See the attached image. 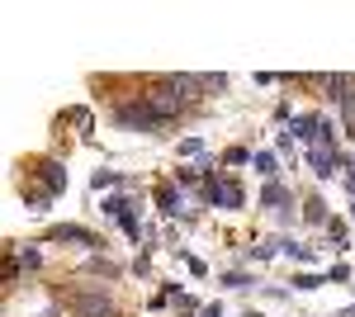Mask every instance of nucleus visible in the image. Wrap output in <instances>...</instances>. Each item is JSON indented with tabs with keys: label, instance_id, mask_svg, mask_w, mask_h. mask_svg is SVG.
<instances>
[{
	"label": "nucleus",
	"instance_id": "19",
	"mask_svg": "<svg viewBox=\"0 0 355 317\" xmlns=\"http://www.w3.org/2000/svg\"><path fill=\"white\" fill-rule=\"evenodd\" d=\"M346 280H351V270H346V265H331V270H327V284H346Z\"/></svg>",
	"mask_w": 355,
	"mask_h": 317
},
{
	"label": "nucleus",
	"instance_id": "14",
	"mask_svg": "<svg viewBox=\"0 0 355 317\" xmlns=\"http://www.w3.org/2000/svg\"><path fill=\"white\" fill-rule=\"evenodd\" d=\"M67 119H71V123H76L81 132H90V128H95V119H90V109H71Z\"/></svg>",
	"mask_w": 355,
	"mask_h": 317
},
{
	"label": "nucleus",
	"instance_id": "10",
	"mask_svg": "<svg viewBox=\"0 0 355 317\" xmlns=\"http://www.w3.org/2000/svg\"><path fill=\"white\" fill-rule=\"evenodd\" d=\"M341 119H346V132L355 137V85L346 90V95H341Z\"/></svg>",
	"mask_w": 355,
	"mask_h": 317
},
{
	"label": "nucleus",
	"instance_id": "8",
	"mask_svg": "<svg viewBox=\"0 0 355 317\" xmlns=\"http://www.w3.org/2000/svg\"><path fill=\"white\" fill-rule=\"evenodd\" d=\"M303 218H308V223H331V218H327V204H322L318 194H308V199H303Z\"/></svg>",
	"mask_w": 355,
	"mask_h": 317
},
{
	"label": "nucleus",
	"instance_id": "24",
	"mask_svg": "<svg viewBox=\"0 0 355 317\" xmlns=\"http://www.w3.org/2000/svg\"><path fill=\"white\" fill-rule=\"evenodd\" d=\"M246 317H261V313H246Z\"/></svg>",
	"mask_w": 355,
	"mask_h": 317
},
{
	"label": "nucleus",
	"instance_id": "6",
	"mask_svg": "<svg viewBox=\"0 0 355 317\" xmlns=\"http://www.w3.org/2000/svg\"><path fill=\"white\" fill-rule=\"evenodd\" d=\"M261 204H266V209H289V204H294V194L279 185V180H266V189H261Z\"/></svg>",
	"mask_w": 355,
	"mask_h": 317
},
{
	"label": "nucleus",
	"instance_id": "13",
	"mask_svg": "<svg viewBox=\"0 0 355 317\" xmlns=\"http://www.w3.org/2000/svg\"><path fill=\"white\" fill-rule=\"evenodd\" d=\"M218 284H227V289H251V284H256V280H251V275H246V270H227V275H223Z\"/></svg>",
	"mask_w": 355,
	"mask_h": 317
},
{
	"label": "nucleus",
	"instance_id": "23",
	"mask_svg": "<svg viewBox=\"0 0 355 317\" xmlns=\"http://www.w3.org/2000/svg\"><path fill=\"white\" fill-rule=\"evenodd\" d=\"M351 213H355V194H351Z\"/></svg>",
	"mask_w": 355,
	"mask_h": 317
},
{
	"label": "nucleus",
	"instance_id": "20",
	"mask_svg": "<svg viewBox=\"0 0 355 317\" xmlns=\"http://www.w3.org/2000/svg\"><path fill=\"white\" fill-rule=\"evenodd\" d=\"M294 284H299V289H318V284H327V280H322V275H294Z\"/></svg>",
	"mask_w": 355,
	"mask_h": 317
},
{
	"label": "nucleus",
	"instance_id": "21",
	"mask_svg": "<svg viewBox=\"0 0 355 317\" xmlns=\"http://www.w3.org/2000/svg\"><path fill=\"white\" fill-rule=\"evenodd\" d=\"M327 232H331V241H336V246H346V223H327Z\"/></svg>",
	"mask_w": 355,
	"mask_h": 317
},
{
	"label": "nucleus",
	"instance_id": "18",
	"mask_svg": "<svg viewBox=\"0 0 355 317\" xmlns=\"http://www.w3.org/2000/svg\"><path fill=\"white\" fill-rule=\"evenodd\" d=\"M246 256H251V261H270V256H275V246H270V241H261V246H251Z\"/></svg>",
	"mask_w": 355,
	"mask_h": 317
},
{
	"label": "nucleus",
	"instance_id": "16",
	"mask_svg": "<svg viewBox=\"0 0 355 317\" xmlns=\"http://www.w3.org/2000/svg\"><path fill=\"white\" fill-rule=\"evenodd\" d=\"M180 157H204V142H199V137H185V142H180Z\"/></svg>",
	"mask_w": 355,
	"mask_h": 317
},
{
	"label": "nucleus",
	"instance_id": "4",
	"mask_svg": "<svg viewBox=\"0 0 355 317\" xmlns=\"http://www.w3.org/2000/svg\"><path fill=\"white\" fill-rule=\"evenodd\" d=\"M48 241H76V246H105V241L95 237V232H85V228H76V223H57V228H48Z\"/></svg>",
	"mask_w": 355,
	"mask_h": 317
},
{
	"label": "nucleus",
	"instance_id": "2",
	"mask_svg": "<svg viewBox=\"0 0 355 317\" xmlns=\"http://www.w3.org/2000/svg\"><path fill=\"white\" fill-rule=\"evenodd\" d=\"M204 199H209V204H218V209H242V204H246V189L237 185L232 175H223V180H209Z\"/></svg>",
	"mask_w": 355,
	"mask_h": 317
},
{
	"label": "nucleus",
	"instance_id": "3",
	"mask_svg": "<svg viewBox=\"0 0 355 317\" xmlns=\"http://www.w3.org/2000/svg\"><path fill=\"white\" fill-rule=\"evenodd\" d=\"M308 166H313V175H318V180H331V175L346 166V157H341L336 147H313V152H308Z\"/></svg>",
	"mask_w": 355,
	"mask_h": 317
},
{
	"label": "nucleus",
	"instance_id": "5",
	"mask_svg": "<svg viewBox=\"0 0 355 317\" xmlns=\"http://www.w3.org/2000/svg\"><path fill=\"white\" fill-rule=\"evenodd\" d=\"M33 175L48 185V194H53V199L67 189V171H62V161H38V166H33Z\"/></svg>",
	"mask_w": 355,
	"mask_h": 317
},
{
	"label": "nucleus",
	"instance_id": "12",
	"mask_svg": "<svg viewBox=\"0 0 355 317\" xmlns=\"http://www.w3.org/2000/svg\"><path fill=\"white\" fill-rule=\"evenodd\" d=\"M275 246H279L284 256H294V261H303V265L313 261V251H308V246H299V241H289V237H284V241H275Z\"/></svg>",
	"mask_w": 355,
	"mask_h": 317
},
{
	"label": "nucleus",
	"instance_id": "17",
	"mask_svg": "<svg viewBox=\"0 0 355 317\" xmlns=\"http://www.w3.org/2000/svg\"><path fill=\"white\" fill-rule=\"evenodd\" d=\"M227 166H251V152H246V147H232V152H227Z\"/></svg>",
	"mask_w": 355,
	"mask_h": 317
},
{
	"label": "nucleus",
	"instance_id": "9",
	"mask_svg": "<svg viewBox=\"0 0 355 317\" xmlns=\"http://www.w3.org/2000/svg\"><path fill=\"white\" fill-rule=\"evenodd\" d=\"M318 123H322V119H313V114H299V119H294V137H303V142H308V137H318Z\"/></svg>",
	"mask_w": 355,
	"mask_h": 317
},
{
	"label": "nucleus",
	"instance_id": "1",
	"mask_svg": "<svg viewBox=\"0 0 355 317\" xmlns=\"http://www.w3.org/2000/svg\"><path fill=\"white\" fill-rule=\"evenodd\" d=\"M119 123H123V128H133V132H157V128H166L171 119H166L147 95H137L133 105H119Z\"/></svg>",
	"mask_w": 355,
	"mask_h": 317
},
{
	"label": "nucleus",
	"instance_id": "7",
	"mask_svg": "<svg viewBox=\"0 0 355 317\" xmlns=\"http://www.w3.org/2000/svg\"><path fill=\"white\" fill-rule=\"evenodd\" d=\"M157 209H162L166 218H175V213H180V194H175L171 185H162L157 189Z\"/></svg>",
	"mask_w": 355,
	"mask_h": 317
},
{
	"label": "nucleus",
	"instance_id": "15",
	"mask_svg": "<svg viewBox=\"0 0 355 317\" xmlns=\"http://www.w3.org/2000/svg\"><path fill=\"white\" fill-rule=\"evenodd\" d=\"M90 185H95V189H110V185H119V175H114V171H95V175H90Z\"/></svg>",
	"mask_w": 355,
	"mask_h": 317
},
{
	"label": "nucleus",
	"instance_id": "22",
	"mask_svg": "<svg viewBox=\"0 0 355 317\" xmlns=\"http://www.w3.org/2000/svg\"><path fill=\"white\" fill-rule=\"evenodd\" d=\"M90 270H105V275H119V265H110V261H100V256H90Z\"/></svg>",
	"mask_w": 355,
	"mask_h": 317
},
{
	"label": "nucleus",
	"instance_id": "11",
	"mask_svg": "<svg viewBox=\"0 0 355 317\" xmlns=\"http://www.w3.org/2000/svg\"><path fill=\"white\" fill-rule=\"evenodd\" d=\"M251 166H256L266 180H275V175H279V171H275V152H256V157H251Z\"/></svg>",
	"mask_w": 355,
	"mask_h": 317
}]
</instances>
